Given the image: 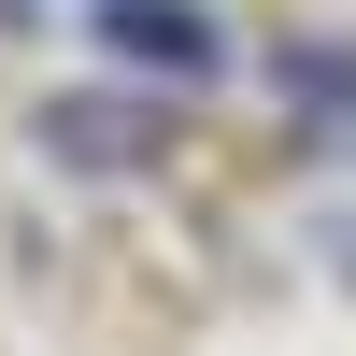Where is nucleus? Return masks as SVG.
Segmentation results:
<instances>
[{
	"label": "nucleus",
	"mask_w": 356,
	"mask_h": 356,
	"mask_svg": "<svg viewBox=\"0 0 356 356\" xmlns=\"http://www.w3.org/2000/svg\"><path fill=\"white\" fill-rule=\"evenodd\" d=\"M271 100L300 157H356V43H271Z\"/></svg>",
	"instance_id": "3"
},
{
	"label": "nucleus",
	"mask_w": 356,
	"mask_h": 356,
	"mask_svg": "<svg viewBox=\"0 0 356 356\" xmlns=\"http://www.w3.org/2000/svg\"><path fill=\"white\" fill-rule=\"evenodd\" d=\"M86 43H100L129 86H214L228 72L214 0H86Z\"/></svg>",
	"instance_id": "1"
},
{
	"label": "nucleus",
	"mask_w": 356,
	"mask_h": 356,
	"mask_svg": "<svg viewBox=\"0 0 356 356\" xmlns=\"http://www.w3.org/2000/svg\"><path fill=\"white\" fill-rule=\"evenodd\" d=\"M43 157H72V171H157L171 157V100L157 86H57L43 100Z\"/></svg>",
	"instance_id": "2"
}]
</instances>
